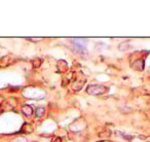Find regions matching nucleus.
<instances>
[{"instance_id":"obj_1","label":"nucleus","mask_w":150,"mask_h":142,"mask_svg":"<svg viewBox=\"0 0 150 142\" xmlns=\"http://www.w3.org/2000/svg\"><path fill=\"white\" fill-rule=\"evenodd\" d=\"M108 88L104 85H91L87 87V92L89 95H94V96H98V95H103L107 92Z\"/></svg>"},{"instance_id":"obj_2","label":"nucleus","mask_w":150,"mask_h":142,"mask_svg":"<svg viewBox=\"0 0 150 142\" xmlns=\"http://www.w3.org/2000/svg\"><path fill=\"white\" fill-rule=\"evenodd\" d=\"M72 43L74 44V50L76 52H85L87 51V39L85 38H73Z\"/></svg>"},{"instance_id":"obj_3","label":"nucleus","mask_w":150,"mask_h":142,"mask_svg":"<svg viewBox=\"0 0 150 142\" xmlns=\"http://www.w3.org/2000/svg\"><path fill=\"white\" fill-rule=\"evenodd\" d=\"M58 70L60 71V72H66V71L68 70V64H67V62L64 61V60H60L59 62H58Z\"/></svg>"},{"instance_id":"obj_4","label":"nucleus","mask_w":150,"mask_h":142,"mask_svg":"<svg viewBox=\"0 0 150 142\" xmlns=\"http://www.w3.org/2000/svg\"><path fill=\"white\" fill-rule=\"evenodd\" d=\"M132 66L134 67L136 70H139V71L143 70L144 69V61L143 60H136V61L133 63Z\"/></svg>"},{"instance_id":"obj_5","label":"nucleus","mask_w":150,"mask_h":142,"mask_svg":"<svg viewBox=\"0 0 150 142\" xmlns=\"http://www.w3.org/2000/svg\"><path fill=\"white\" fill-rule=\"evenodd\" d=\"M22 112H23L24 115L30 116L32 115L33 113V108L31 106H29V105H24V106L22 107Z\"/></svg>"},{"instance_id":"obj_6","label":"nucleus","mask_w":150,"mask_h":142,"mask_svg":"<svg viewBox=\"0 0 150 142\" xmlns=\"http://www.w3.org/2000/svg\"><path fill=\"white\" fill-rule=\"evenodd\" d=\"M35 114L37 117H41V116H43V114H44V108H43V107H38V108L36 109Z\"/></svg>"},{"instance_id":"obj_7","label":"nucleus","mask_w":150,"mask_h":142,"mask_svg":"<svg viewBox=\"0 0 150 142\" xmlns=\"http://www.w3.org/2000/svg\"><path fill=\"white\" fill-rule=\"evenodd\" d=\"M120 51H127L130 48V43L129 42H121L118 46Z\"/></svg>"},{"instance_id":"obj_8","label":"nucleus","mask_w":150,"mask_h":142,"mask_svg":"<svg viewBox=\"0 0 150 142\" xmlns=\"http://www.w3.org/2000/svg\"><path fill=\"white\" fill-rule=\"evenodd\" d=\"M23 129H26V132H28V133L32 132V128H31V126L29 125V124H25L24 127H23Z\"/></svg>"},{"instance_id":"obj_9","label":"nucleus","mask_w":150,"mask_h":142,"mask_svg":"<svg viewBox=\"0 0 150 142\" xmlns=\"http://www.w3.org/2000/svg\"><path fill=\"white\" fill-rule=\"evenodd\" d=\"M54 142H61V140H60V139H56Z\"/></svg>"}]
</instances>
